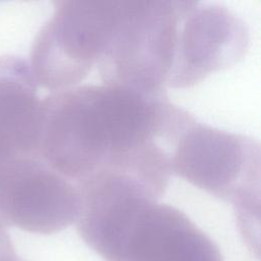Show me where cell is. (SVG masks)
Returning a JSON list of instances; mask_svg holds the SVG:
<instances>
[{
    "label": "cell",
    "instance_id": "1",
    "mask_svg": "<svg viewBox=\"0 0 261 261\" xmlns=\"http://www.w3.org/2000/svg\"><path fill=\"white\" fill-rule=\"evenodd\" d=\"M192 116L166 93L77 85L42 101L39 153L76 184L103 173L123 174L161 198L173 175L172 142Z\"/></svg>",
    "mask_w": 261,
    "mask_h": 261
},
{
    "label": "cell",
    "instance_id": "2",
    "mask_svg": "<svg viewBox=\"0 0 261 261\" xmlns=\"http://www.w3.org/2000/svg\"><path fill=\"white\" fill-rule=\"evenodd\" d=\"M175 174L233 204L238 219L259 217L260 144L244 135L200 122L194 116L171 146Z\"/></svg>",
    "mask_w": 261,
    "mask_h": 261
},
{
    "label": "cell",
    "instance_id": "3",
    "mask_svg": "<svg viewBox=\"0 0 261 261\" xmlns=\"http://www.w3.org/2000/svg\"><path fill=\"white\" fill-rule=\"evenodd\" d=\"M124 5L125 1L56 2L33 47L35 81L54 91L80 85L105 56Z\"/></svg>",
    "mask_w": 261,
    "mask_h": 261
},
{
    "label": "cell",
    "instance_id": "4",
    "mask_svg": "<svg viewBox=\"0 0 261 261\" xmlns=\"http://www.w3.org/2000/svg\"><path fill=\"white\" fill-rule=\"evenodd\" d=\"M179 10L178 0L125 1L111 44L97 67L101 83L146 94L166 93Z\"/></svg>",
    "mask_w": 261,
    "mask_h": 261
},
{
    "label": "cell",
    "instance_id": "5",
    "mask_svg": "<svg viewBox=\"0 0 261 261\" xmlns=\"http://www.w3.org/2000/svg\"><path fill=\"white\" fill-rule=\"evenodd\" d=\"M249 30L227 7L181 1L168 87L187 88L238 63L246 54Z\"/></svg>",
    "mask_w": 261,
    "mask_h": 261
},
{
    "label": "cell",
    "instance_id": "6",
    "mask_svg": "<svg viewBox=\"0 0 261 261\" xmlns=\"http://www.w3.org/2000/svg\"><path fill=\"white\" fill-rule=\"evenodd\" d=\"M14 189L0 201V219L42 234L58 232L75 222L80 190L73 180L51 167L39 154L17 162Z\"/></svg>",
    "mask_w": 261,
    "mask_h": 261
},
{
    "label": "cell",
    "instance_id": "7",
    "mask_svg": "<svg viewBox=\"0 0 261 261\" xmlns=\"http://www.w3.org/2000/svg\"><path fill=\"white\" fill-rule=\"evenodd\" d=\"M80 210L75 227L84 242L105 261H123L124 238L135 215L159 198L141 181L103 173L76 184Z\"/></svg>",
    "mask_w": 261,
    "mask_h": 261
},
{
    "label": "cell",
    "instance_id": "8",
    "mask_svg": "<svg viewBox=\"0 0 261 261\" xmlns=\"http://www.w3.org/2000/svg\"><path fill=\"white\" fill-rule=\"evenodd\" d=\"M123 261H223L216 244L182 211L152 200L134 217Z\"/></svg>",
    "mask_w": 261,
    "mask_h": 261
},
{
    "label": "cell",
    "instance_id": "9",
    "mask_svg": "<svg viewBox=\"0 0 261 261\" xmlns=\"http://www.w3.org/2000/svg\"><path fill=\"white\" fill-rule=\"evenodd\" d=\"M16 257L9 236L0 225V261H13Z\"/></svg>",
    "mask_w": 261,
    "mask_h": 261
},
{
    "label": "cell",
    "instance_id": "10",
    "mask_svg": "<svg viewBox=\"0 0 261 261\" xmlns=\"http://www.w3.org/2000/svg\"><path fill=\"white\" fill-rule=\"evenodd\" d=\"M13 261H24V260H22V259H19L18 257H16V258H15Z\"/></svg>",
    "mask_w": 261,
    "mask_h": 261
}]
</instances>
